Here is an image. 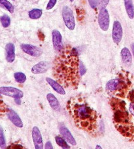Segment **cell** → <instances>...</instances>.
Listing matches in <instances>:
<instances>
[{
  "mask_svg": "<svg viewBox=\"0 0 134 149\" xmlns=\"http://www.w3.org/2000/svg\"><path fill=\"white\" fill-rule=\"evenodd\" d=\"M120 81L118 79H113L109 81L106 84V89L109 91H115L120 86Z\"/></svg>",
  "mask_w": 134,
  "mask_h": 149,
  "instance_id": "cell-17",
  "label": "cell"
},
{
  "mask_svg": "<svg viewBox=\"0 0 134 149\" xmlns=\"http://www.w3.org/2000/svg\"><path fill=\"white\" fill-rule=\"evenodd\" d=\"M20 47L25 53L35 57H38L42 54V50L37 46L30 44H22L20 45Z\"/></svg>",
  "mask_w": 134,
  "mask_h": 149,
  "instance_id": "cell-6",
  "label": "cell"
},
{
  "mask_svg": "<svg viewBox=\"0 0 134 149\" xmlns=\"http://www.w3.org/2000/svg\"><path fill=\"white\" fill-rule=\"evenodd\" d=\"M0 21L4 28H7L11 24V19L7 15H4L0 17Z\"/></svg>",
  "mask_w": 134,
  "mask_h": 149,
  "instance_id": "cell-22",
  "label": "cell"
},
{
  "mask_svg": "<svg viewBox=\"0 0 134 149\" xmlns=\"http://www.w3.org/2000/svg\"><path fill=\"white\" fill-rule=\"evenodd\" d=\"M0 5L5 7L11 13H14L15 9L13 6L9 1H7V0H0Z\"/></svg>",
  "mask_w": 134,
  "mask_h": 149,
  "instance_id": "cell-19",
  "label": "cell"
},
{
  "mask_svg": "<svg viewBox=\"0 0 134 149\" xmlns=\"http://www.w3.org/2000/svg\"><path fill=\"white\" fill-rule=\"evenodd\" d=\"M47 99L49 102L50 106L54 110H59L60 109V105L58 100L56 97L52 93H48L47 95Z\"/></svg>",
  "mask_w": 134,
  "mask_h": 149,
  "instance_id": "cell-14",
  "label": "cell"
},
{
  "mask_svg": "<svg viewBox=\"0 0 134 149\" xmlns=\"http://www.w3.org/2000/svg\"><path fill=\"white\" fill-rule=\"evenodd\" d=\"M131 49H132V52L134 56V43H132V44H131Z\"/></svg>",
  "mask_w": 134,
  "mask_h": 149,
  "instance_id": "cell-31",
  "label": "cell"
},
{
  "mask_svg": "<svg viewBox=\"0 0 134 149\" xmlns=\"http://www.w3.org/2000/svg\"><path fill=\"white\" fill-rule=\"evenodd\" d=\"M32 138L34 143L35 148L42 149L43 148V143L42 135L39 129L37 127L35 126L32 130Z\"/></svg>",
  "mask_w": 134,
  "mask_h": 149,
  "instance_id": "cell-7",
  "label": "cell"
},
{
  "mask_svg": "<svg viewBox=\"0 0 134 149\" xmlns=\"http://www.w3.org/2000/svg\"><path fill=\"white\" fill-rule=\"evenodd\" d=\"M20 97H15V101L17 104H20L21 103V100H20Z\"/></svg>",
  "mask_w": 134,
  "mask_h": 149,
  "instance_id": "cell-30",
  "label": "cell"
},
{
  "mask_svg": "<svg viewBox=\"0 0 134 149\" xmlns=\"http://www.w3.org/2000/svg\"><path fill=\"white\" fill-rule=\"evenodd\" d=\"M55 139H56V143H57L60 147L63 148H66V149L70 148V146L68 145L66 141L64 140L63 138H61V137H60V136H57V137H56Z\"/></svg>",
  "mask_w": 134,
  "mask_h": 149,
  "instance_id": "cell-21",
  "label": "cell"
},
{
  "mask_svg": "<svg viewBox=\"0 0 134 149\" xmlns=\"http://www.w3.org/2000/svg\"><path fill=\"white\" fill-rule=\"evenodd\" d=\"M120 54L123 62L127 65H131L132 59H131V55L130 50L127 47H124L121 51Z\"/></svg>",
  "mask_w": 134,
  "mask_h": 149,
  "instance_id": "cell-15",
  "label": "cell"
},
{
  "mask_svg": "<svg viewBox=\"0 0 134 149\" xmlns=\"http://www.w3.org/2000/svg\"><path fill=\"white\" fill-rule=\"evenodd\" d=\"M0 93L4 95L12 97L14 99L15 97L22 98L24 96V93L20 89L13 87H0Z\"/></svg>",
  "mask_w": 134,
  "mask_h": 149,
  "instance_id": "cell-4",
  "label": "cell"
},
{
  "mask_svg": "<svg viewBox=\"0 0 134 149\" xmlns=\"http://www.w3.org/2000/svg\"><path fill=\"white\" fill-rule=\"evenodd\" d=\"M70 1L72 2V1H74V0H70Z\"/></svg>",
  "mask_w": 134,
  "mask_h": 149,
  "instance_id": "cell-33",
  "label": "cell"
},
{
  "mask_svg": "<svg viewBox=\"0 0 134 149\" xmlns=\"http://www.w3.org/2000/svg\"><path fill=\"white\" fill-rule=\"evenodd\" d=\"M0 147L1 148H6V138H5L3 128H2L1 126H0Z\"/></svg>",
  "mask_w": 134,
  "mask_h": 149,
  "instance_id": "cell-23",
  "label": "cell"
},
{
  "mask_svg": "<svg viewBox=\"0 0 134 149\" xmlns=\"http://www.w3.org/2000/svg\"><path fill=\"white\" fill-rule=\"evenodd\" d=\"M12 1H15V0H12Z\"/></svg>",
  "mask_w": 134,
  "mask_h": 149,
  "instance_id": "cell-34",
  "label": "cell"
},
{
  "mask_svg": "<svg viewBox=\"0 0 134 149\" xmlns=\"http://www.w3.org/2000/svg\"><path fill=\"white\" fill-rule=\"evenodd\" d=\"M46 81H47V83L52 87L54 90L56 92H57L58 93L61 95L66 94V91L64 90V87L61 86L60 84H58L57 81H56L55 80H54V79L50 78H46Z\"/></svg>",
  "mask_w": 134,
  "mask_h": 149,
  "instance_id": "cell-13",
  "label": "cell"
},
{
  "mask_svg": "<svg viewBox=\"0 0 134 149\" xmlns=\"http://www.w3.org/2000/svg\"><path fill=\"white\" fill-rule=\"evenodd\" d=\"M90 5L92 7V8L95 9L97 6V1L96 0H88Z\"/></svg>",
  "mask_w": 134,
  "mask_h": 149,
  "instance_id": "cell-27",
  "label": "cell"
},
{
  "mask_svg": "<svg viewBox=\"0 0 134 149\" xmlns=\"http://www.w3.org/2000/svg\"><path fill=\"white\" fill-rule=\"evenodd\" d=\"M50 68V63L47 61L39 62L33 66L32 68V72L35 74H43L47 72Z\"/></svg>",
  "mask_w": 134,
  "mask_h": 149,
  "instance_id": "cell-9",
  "label": "cell"
},
{
  "mask_svg": "<svg viewBox=\"0 0 134 149\" xmlns=\"http://www.w3.org/2000/svg\"><path fill=\"white\" fill-rule=\"evenodd\" d=\"M123 35V30L122 26L120 22L118 20H115L113 23V32H112V37L113 42L117 44H118L122 40Z\"/></svg>",
  "mask_w": 134,
  "mask_h": 149,
  "instance_id": "cell-5",
  "label": "cell"
},
{
  "mask_svg": "<svg viewBox=\"0 0 134 149\" xmlns=\"http://www.w3.org/2000/svg\"><path fill=\"white\" fill-rule=\"evenodd\" d=\"M60 132L61 135L63 136V137L65 139L66 141H68L69 143H70L71 145L75 146L77 145L76 141L72 135L71 133L70 132L68 128L64 126V125H61L60 127Z\"/></svg>",
  "mask_w": 134,
  "mask_h": 149,
  "instance_id": "cell-11",
  "label": "cell"
},
{
  "mask_svg": "<svg viewBox=\"0 0 134 149\" xmlns=\"http://www.w3.org/2000/svg\"><path fill=\"white\" fill-rule=\"evenodd\" d=\"M14 78L17 82L20 84L24 83L26 80V76L22 72H16L14 74Z\"/></svg>",
  "mask_w": 134,
  "mask_h": 149,
  "instance_id": "cell-20",
  "label": "cell"
},
{
  "mask_svg": "<svg viewBox=\"0 0 134 149\" xmlns=\"http://www.w3.org/2000/svg\"><path fill=\"white\" fill-rule=\"evenodd\" d=\"M45 148L46 149H52L53 146L52 145V143H50V141H47V143L45 145Z\"/></svg>",
  "mask_w": 134,
  "mask_h": 149,
  "instance_id": "cell-29",
  "label": "cell"
},
{
  "mask_svg": "<svg viewBox=\"0 0 134 149\" xmlns=\"http://www.w3.org/2000/svg\"><path fill=\"white\" fill-rule=\"evenodd\" d=\"M74 116L75 117V120H80L81 122V125L84 128H88L89 130V125H91V122H88V120H94L95 112L93 110L86 107V105H78L73 110Z\"/></svg>",
  "mask_w": 134,
  "mask_h": 149,
  "instance_id": "cell-1",
  "label": "cell"
},
{
  "mask_svg": "<svg viewBox=\"0 0 134 149\" xmlns=\"http://www.w3.org/2000/svg\"><path fill=\"white\" fill-rule=\"evenodd\" d=\"M98 23L102 30L107 31L109 26L110 17L108 11L105 8L100 10L98 15Z\"/></svg>",
  "mask_w": 134,
  "mask_h": 149,
  "instance_id": "cell-3",
  "label": "cell"
},
{
  "mask_svg": "<svg viewBox=\"0 0 134 149\" xmlns=\"http://www.w3.org/2000/svg\"><path fill=\"white\" fill-rule=\"evenodd\" d=\"M56 1H57V0H49L47 6V10L52 9L56 5Z\"/></svg>",
  "mask_w": 134,
  "mask_h": 149,
  "instance_id": "cell-25",
  "label": "cell"
},
{
  "mask_svg": "<svg viewBox=\"0 0 134 149\" xmlns=\"http://www.w3.org/2000/svg\"><path fill=\"white\" fill-rule=\"evenodd\" d=\"M130 111L131 114L133 116H134V102H132L130 105Z\"/></svg>",
  "mask_w": 134,
  "mask_h": 149,
  "instance_id": "cell-28",
  "label": "cell"
},
{
  "mask_svg": "<svg viewBox=\"0 0 134 149\" xmlns=\"http://www.w3.org/2000/svg\"><path fill=\"white\" fill-rule=\"evenodd\" d=\"M109 0H97V6L98 7L99 10L102 9H105L109 3Z\"/></svg>",
  "mask_w": 134,
  "mask_h": 149,
  "instance_id": "cell-24",
  "label": "cell"
},
{
  "mask_svg": "<svg viewBox=\"0 0 134 149\" xmlns=\"http://www.w3.org/2000/svg\"><path fill=\"white\" fill-rule=\"evenodd\" d=\"M124 6L129 18L133 19L134 18V7L132 0H124Z\"/></svg>",
  "mask_w": 134,
  "mask_h": 149,
  "instance_id": "cell-16",
  "label": "cell"
},
{
  "mask_svg": "<svg viewBox=\"0 0 134 149\" xmlns=\"http://www.w3.org/2000/svg\"><path fill=\"white\" fill-rule=\"evenodd\" d=\"M79 72L80 74H81V76H83L84 74H85L86 72V69L85 68L84 65L82 64V62L80 63V65H79Z\"/></svg>",
  "mask_w": 134,
  "mask_h": 149,
  "instance_id": "cell-26",
  "label": "cell"
},
{
  "mask_svg": "<svg viewBox=\"0 0 134 149\" xmlns=\"http://www.w3.org/2000/svg\"><path fill=\"white\" fill-rule=\"evenodd\" d=\"M96 148H102V147H101V146H99V145H97L96 147Z\"/></svg>",
  "mask_w": 134,
  "mask_h": 149,
  "instance_id": "cell-32",
  "label": "cell"
},
{
  "mask_svg": "<svg viewBox=\"0 0 134 149\" xmlns=\"http://www.w3.org/2000/svg\"><path fill=\"white\" fill-rule=\"evenodd\" d=\"M6 60L7 62L11 63L15 59V47L13 43H7L6 47Z\"/></svg>",
  "mask_w": 134,
  "mask_h": 149,
  "instance_id": "cell-12",
  "label": "cell"
},
{
  "mask_svg": "<svg viewBox=\"0 0 134 149\" xmlns=\"http://www.w3.org/2000/svg\"><path fill=\"white\" fill-rule=\"evenodd\" d=\"M62 17L67 28L70 30H73L75 27V21L73 13L71 8L64 6L62 9Z\"/></svg>",
  "mask_w": 134,
  "mask_h": 149,
  "instance_id": "cell-2",
  "label": "cell"
},
{
  "mask_svg": "<svg viewBox=\"0 0 134 149\" xmlns=\"http://www.w3.org/2000/svg\"><path fill=\"white\" fill-rule=\"evenodd\" d=\"M52 42L55 49L58 51H61L63 48L62 36L60 32L57 30H54L52 33Z\"/></svg>",
  "mask_w": 134,
  "mask_h": 149,
  "instance_id": "cell-8",
  "label": "cell"
},
{
  "mask_svg": "<svg viewBox=\"0 0 134 149\" xmlns=\"http://www.w3.org/2000/svg\"><path fill=\"white\" fill-rule=\"evenodd\" d=\"M43 11L39 9H33L29 12V17L31 19H38L41 17Z\"/></svg>",
  "mask_w": 134,
  "mask_h": 149,
  "instance_id": "cell-18",
  "label": "cell"
},
{
  "mask_svg": "<svg viewBox=\"0 0 134 149\" xmlns=\"http://www.w3.org/2000/svg\"><path fill=\"white\" fill-rule=\"evenodd\" d=\"M7 116H8L10 121H11L15 125H16L17 127H23L22 121L21 119H20L19 116L17 114V113L14 111L13 110L11 109H8V111H7Z\"/></svg>",
  "mask_w": 134,
  "mask_h": 149,
  "instance_id": "cell-10",
  "label": "cell"
}]
</instances>
